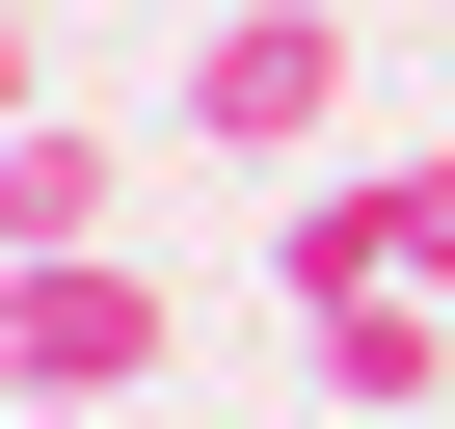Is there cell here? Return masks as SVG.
<instances>
[{"mask_svg":"<svg viewBox=\"0 0 455 429\" xmlns=\"http://www.w3.org/2000/svg\"><path fill=\"white\" fill-rule=\"evenodd\" d=\"M161 108H188V161L322 188V134H348V0H214V28L161 54Z\"/></svg>","mask_w":455,"mask_h":429,"instance_id":"1","label":"cell"},{"mask_svg":"<svg viewBox=\"0 0 455 429\" xmlns=\"http://www.w3.org/2000/svg\"><path fill=\"white\" fill-rule=\"evenodd\" d=\"M0 376H28V429H108L161 376V269L134 242H54V269H0Z\"/></svg>","mask_w":455,"mask_h":429,"instance_id":"2","label":"cell"},{"mask_svg":"<svg viewBox=\"0 0 455 429\" xmlns=\"http://www.w3.org/2000/svg\"><path fill=\"white\" fill-rule=\"evenodd\" d=\"M295 349H322V402H348V429H455V295H428V269L295 295Z\"/></svg>","mask_w":455,"mask_h":429,"instance_id":"3","label":"cell"},{"mask_svg":"<svg viewBox=\"0 0 455 429\" xmlns=\"http://www.w3.org/2000/svg\"><path fill=\"white\" fill-rule=\"evenodd\" d=\"M108 214H134V161H108L81 108H28V134H0V269H54V242H108Z\"/></svg>","mask_w":455,"mask_h":429,"instance_id":"4","label":"cell"},{"mask_svg":"<svg viewBox=\"0 0 455 429\" xmlns=\"http://www.w3.org/2000/svg\"><path fill=\"white\" fill-rule=\"evenodd\" d=\"M348 188H375V269H428V295H455V134H428V161H348Z\"/></svg>","mask_w":455,"mask_h":429,"instance_id":"5","label":"cell"},{"mask_svg":"<svg viewBox=\"0 0 455 429\" xmlns=\"http://www.w3.org/2000/svg\"><path fill=\"white\" fill-rule=\"evenodd\" d=\"M28 108H81V54H54V0H0V134Z\"/></svg>","mask_w":455,"mask_h":429,"instance_id":"6","label":"cell"},{"mask_svg":"<svg viewBox=\"0 0 455 429\" xmlns=\"http://www.w3.org/2000/svg\"><path fill=\"white\" fill-rule=\"evenodd\" d=\"M108 28H214V0H108Z\"/></svg>","mask_w":455,"mask_h":429,"instance_id":"7","label":"cell"}]
</instances>
